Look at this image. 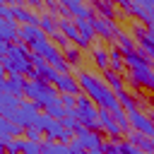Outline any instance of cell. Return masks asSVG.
Segmentation results:
<instances>
[{"mask_svg": "<svg viewBox=\"0 0 154 154\" xmlns=\"http://www.w3.org/2000/svg\"><path fill=\"white\" fill-rule=\"evenodd\" d=\"M77 84H79V91H84V96H87L96 108H103V111H108V113L120 111L116 94L103 84L101 77H96V75H91V72H87V70H79Z\"/></svg>", "mask_w": 154, "mask_h": 154, "instance_id": "6da1fadb", "label": "cell"}, {"mask_svg": "<svg viewBox=\"0 0 154 154\" xmlns=\"http://www.w3.org/2000/svg\"><path fill=\"white\" fill-rule=\"evenodd\" d=\"M0 65L5 70V75H22L26 77L29 70H31V63H29V48L24 43H10L7 46V53L0 58Z\"/></svg>", "mask_w": 154, "mask_h": 154, "instance_id": "7a4b0ae2", "label": "cell"}, {"mask_svg": "<svg viewBox=\"0 0 154 154\" xmlns=\"http://www.w3.org/2000/svg\"><path fill=\"white\" fill-rule=\"evenodd\" d=\"M24 96H26L36 108H46V106L60 103V94H58L51 84H46V82H41V79H26V84H24Z\"/></svg>", "mask_w": 154, "mask_h": 154, "instance_id": "3957f363", "label": "cell"}, {"mask_svg": "<svg viewBox=\"0 0 154 154\" xmlns=\"http://www.w3.org/2000/svg\"><path fill=\"white\" fill-rule=\"evenodd\" d=\"M75 118H77V123H79L84 130L99 132V123H96V106H94L84 94H77V96H75Z\"/></svg>", "mask_w": 154, "mask_h": 154, "instance_id": "277c9868", "label": "cell"}, {"mask_svg": "<svg viewBox=\"0 0 154 154\" xmlns=\"http://www.w3.org/2000/svg\"><path fill=\"white\" fill-rule=\"evenodd\" d=\"M120 7L128 14L142 19L147 24V29H154V2L152 0H135V2L132 0H120Z\"/></svg>", "mask_w": 154, "mask_h": 154, "instance_id": "5b68a950", "label": "cell"}, {"mask_svg": "<svg viewBox=\"0 0 154 154\" xmlns=\"http://www.w3.org/2000/svg\"><path fill=\"white\" fill-rule=\"evenodd\" d=\"M38 108L31 103V101H19V106H17V111L10 116V123L12 125H17L22 132L26 130V128H34L36 125V118H38Z\"/></svg>", "mask_w": 154, "mask_h": 154, "instance_id": "8992f818", "label": "cell"}, {"mask_svg": "<svg viewBox=\"0 0 154 154\" xmlns=\"http://www.w3.org/2000/svg\"><path fill=\"white\" fill-rule=\"evenodd\" d=\"M125 116H128V128H132L140 135L154 137V125H152V118L147 113H142L140 108H132V111H125Z\"/></svg>", "mask_w": 154, "mask_h": 154, "instance_id": "52a82bcc", "label": "cell"}, {"mask_svg": "<svg viewBox=\"0 0 154 154\" xmlns=\"http://www.w3.org/2000/svg\"><path fill=\"white\" fill-rule=\"evenodd\" d=\"M128 84L132 89H152L154 87V72L152 67H132L128 70Z\"/></svg>", "mask_w": 154, "mask_h": 154, "instance_id": "ba28073f", "label": "cell"}, {"mask_svg": "<svg viewBox=\"0 0 154 154\" xmlns=\"http://www.w3.org/2000/svg\"><path fill=\"white\" fill-rule=\"evenodd\" d=\"M89 22H91L94 36H101L103 41H116V36L120 34V29H118V24H116V22L99 19V17H89Z\"/></svg>", "mask_w": 154, "mask_h": 154, "instance_id": "9c48e42d", "label": "cell"}, {"mask_svg": "<svg viewBox=\"0 0 154 154\" xmlns=\"http://www.w3.org/2000/svg\"><path fill=\"white\" fill-rule=\"evenodd\" d=\"M96 123H99V130H103L108 137H111V142H118L120 140V128L116 125V120L111 118V113L108 111H103V108H96Z\"/></svg>", "mask_w": 154, "mask_h": 154, "instance_id": "30bf717a", "label": "cell"}, {"mask_svg": "<svg viewBox=\"0 0 154 154\" xmlns=\"http://www.w3.org/2000/svg\"><path fill=\"white\" fill-rule=\"evenodd\" d=\"M75 142H77L84 152H89V149H101V147H103V137H101L99 132H91V130H84V128H79V130L75 132Z\"/></svg>", "mask_w": 154, "mask_h": 154, "instance_id": "8fae6325", "label": "cell"}, {"mask_svg": "<svg viewBox=\"0 0 154 154\" xmlns=\"http://www.w3.org/2000/svg\"><path fill=\"white\" fill-rule=\"evenodd\" d=\"M7 10H10V17H12L14 22H17V19L22 22V26H24V24H29V26H38V14H36V12H31V10H26L22 2L10 5Z\"/></svg>", "mask_w": 154, "mask_h": 154, "instance_id": "7c38bea8", "label": "cell"}, {"mask_svg": "<svg viewBox=\"0 0 154 154\" xmlns=\"http://www.w3.org/2000/svg\"><path fill=\"white\" fill-rule=\"evenodd\" d=\"M53 89H55L58 94H67V96H77V94H79L77 77H72L70 72H67V75H58L55 82H53Z\"/></svg>", "mask_w": 154, "mask_h": 154, "instance_id": "4fadbf2b", "label": "cell"}, {"mask_svg": "<svg viewBox=\"0 0 154 154\" xmlns=\"http://www.w3.org/2000/svg\"><path fill=\"white\" fill-rule=\"evenodd\" d=\"M43 38H48V36H46V34H43L38 26H29V24H24V26H22V24H19L17 41H19V43H24L26 48H29L31 43H36V41H43Z\"/></svg>", "mask_w": 154, "mask_h": 154, "instance_id": "5bb4252c", "label": "cell"}, {"mask_svg": "<svg viewBox=\"0 0 154 154\" xmlns=\"http://www.w3.org/2000/svg\"><path fill=\"white\" fill-rule=\"evenodd\" d=\"M128 144H132L135 149H140L142 154H152L154 152V137H147V135H140L135 130H128Z\"/></svg>", "mask_w": 154, "mask_h": 154, "instance_id": "9a60e30c", "label": "cell"}, {"mask_svg": "<svg viewBox=\"0 0 154 154\" xmlns=\"http://www.w3.org/2000/svg\"><path fill=\"white\" fill-rule=\"evenodd\" d=\"M19 101H22V99H17V96H12V94L5 91V82H2V84H0V116L10 120V116L17 111Z\"/></svg>", "mask_w": 154, "mask_h": 154, "instance_id": "2e32d148", "label": "cell"}, {"mask_svg": "<svg viewBox=\"0 0 154 154\" xmlns=\"http://www.w3.org/2000/svg\"><path fill=\"white\" fill-rule=\"evenodd\" d=\"M63 7L67 10L70 19H89V17H91V7L84 5L82 0H65Z\"/></svg>", "mask_w": 154, "mask_h": 154, "instance_id": "e0dca14e", "label": "cell"}, {"mask_svg": "<svg viewBox=\"0 0 154 154\" xmlns=\"http://www.w3.org/2000/svg\"><path fill=\"white\" fill-rule=\"evenodd\" d=\"M24 84H26V77H22V75H10V77H5V91L12 94V96H17V99L24 96Z\"/></svg>", "mask_w": 154, "mask_h": 154, "instance_id": "ac0fdd59", "label": "cell"}, {"mask_svg": "<svg viewBox=\"0 0 154 154\" xmlns=\"http://www.w3.org/2000/svg\"><path fill=\"white\" fill-rule=\"evenodd\" d=\"M123 65H128L130 70H132V67H152V60L135 48V51H130V53H123Z\"/></svg>", "mask_w": 154, "mask_h": 154, "instance_id": "d6986e66", "label": "cell"}, {"mask_svg": "<svg viewBox=\"0 0 154 154\" xmlns=\"http://www.w3.org/2000/svg\"><path fill=\"white\" fill-rule=\"evenodd\" d=\"M17 34H19V22H14V19H0V38L5 43L17 41Z\"/></svg>", "mask_w": 154, "mask_h": 154, "instance_id": "ffe728a7", "label": "cell"}, {"mask_svg": "<svg viewBox=\"0 0 154 154\" xmlns=\"http://www.w3.org/2000/svg\"><path fill=\"white\" fill-rule=\"evenodd\" d=\"M135 48L152 60V55H154V29H147V31L137 38V46H135Z\"/></svg>", "mask_w": 154, "mask_h": 154, "instance_id": "44dd1931", "label": "cell"}, {"mask_svg": "<svg viewBox=\"0 0 154 154\" xmlns=\"http://www.w3.org/2000/svg\"><path fill=\"white\" fill-rule=\"evenodd\" d=\"M94 12H96V17L99 19H108V22H113V17H116V5L113 2H106V0H96L94 5H89Z\"/></svg>", "mask_w": 154, "mask_h": 154, "instance_id": "7402d4cb", "label": "cell"}, {"mask_svg": "<svg viewBox=\"0 0 154 154\" xmlns=\"http://www.w3.org/2000/svg\"><path fill=\"white\" fill-rule=\"evenodd\" d=\"M17 135H22V130L17 128V125H12L7 118H2L0 116V144H7L10 140H14Z\"/></svg>", "mask_w": 154, "mask_h": 154, "instance_id": "603a6c76", "label": "cell"}, {"mask_svg": "<svg viewBox=\"0 0 154 154\" xmlns=\"http://www.w3.org/2000/svg\"><path fill=\"white\" fill-rule=\"evenodd\" d=\"M103 84L113 91V94H120V91H125V79L120 77V75H116V72H111V70H106L103 72Z\"/></svg>", "mask_w": 154, "mask_h": 154, "instance_id": "cb8c5ba5", "label": "cell"}, {"mask_svg": "<svg viewBox=\"0 0 154 154\" xmlns=\"http://www.w3.org/2000/svg\"><path fill=\"white\" fill-rule=\"evenodd\" d=\"M91 63L96 65V70H101V72H106L108 70V51H103V48H94L91 46Z\"/></svg>", "mask_w": 154, "mask_h": 154, "instance_id": "d4e9b609", "label": "cell"}, {"mask_svg": "<svg viewBox=\"0 0 154 154\" xmlns=\"http://www.w3.org/2000/svg\"><path fill=\"white\" fill-rule=\"evenodd\" d=\"M108 70L116 72V75H120V72L125 70V65H123V53H120L116 46L108 51Z\"/></svg>", "mask_w": 154, "mask_h": 154, "instance_id": "484cf974", "label": "cell"}, {"mask_svg": "<svg viewBox=\"0 0 154 154\" xmlns=\"http://www.w3.org/2000/svg\"><path fill=\"white\" fill-rule=\"evenodd\" d=\"M72 22H75V29H77L79 38H84L87 43H91V38H94V29H91V22H89V19H72Z\"/></svg>", "mask_w": 154, "mask_h": 154, "instance_id": "4316f807", "label": "cell"}, {"mask_svg": "<svg viewBox=\"0 0 154 154\" xmlns=\"http://www.w3.org/2000/svg\"><path fill=\"white\" fill-rule=\"evenodd\" d=\"M63 60L67 63V67L79 70V63H82V51H79V48H75V46H70V48H65V51H63Z\"/></svg>", "mask_w": 154, "mask_h": 154, "instance_id": "83f0119b", "label": "cell"}, {"mask_svg": "<svg viewBox=\"0 0 154 154\" xmlns=\"http://www.w3.org/2000/svg\"><path fill=\"white\" fill-rule=\"evenodd\" d=\"M38 154H72V149L67 144H60V142H41V152Z\"/></svg>", "mask_w": 154, "mask_h": 154, "instance_id": "f1b7e54d", "label": "cell"}, {"mask_svg": "<svg viewBox=\"0 0 154 154\" xmlns=\"http://www.w3.org/2000/svg\"><path fill=\"white\" fill-rule=\"evenodd\" d=\"M38 29H41L46 36L58 34V22H55V17H51V14H41V17H38Z\"/></svg>", "mask_w": 154, "mask_h": 154, "instance_id": "f546056e", "label": "cell"}, {"mask_svg": "<svg viewBox=\"0 0 154 154\" xmlns=\"http://www.w3.org/2000/svg\"><path fill=\"white\" fill-rule=\"evenodd\" d=\"M116 48H118L120 53H130V51H135V41H132V36L125 34V31H120V34L116 36Z\"/></svg>", "mask_w": 154, "mask_h": 154, "instance_id": "4dcf8cb0", "label": "cell"}, {"mask_svg": "<svg viewBox=\"0 0 154 154\" xmlns=\"http://www.w3.org/2000/svg\"><path fill=\"white\" fill-rule=\"evenodd\" d=\"M60 125H63L65 130H70V132H77V130L82 128V125L77 123V118H75V108H72V111H65V116L60 118Z\"/></svg>", "mask_w": 154, "mask_h": 154, "instance_id": "1f68e13d", "label": "cell"}, {"mask_svg": "<svg viewBox=\"0 0 154 154\" xmlns=\"http://www.w3.org/2000/svg\"><path fill=\"white\" fill-rule=\"evenodd\" d=\"M22 144H24V140H22V137L10 140V142L5 144V154H22Z\"/></svg>", "mask_w": 154, "mask_h": 154, "instance_id": "d6a6232c", "label": "cell"}, {"mask_svg": "<svg viewBox=\"0 0 154 154\" xmlns=\"http://www.w3.org/2000/svg\"><path fill=\"white\" fill-rule=\"evenodd\" d=\"M38 152H41V142H29V140H24L22 154H38Z\"/></svg>", "mask_w": 154, "mask_h": 154, "instance_id": "836d02e7", "label": "cell"}, {"mask_svg": "<svg viewBox=\"0 0 154 154\" xmlns=\"http://www.w3.org/2000/svg\"><path fill=\"white\" fill-rule=\"evenodd\" d=\"M24 135H26L24 140H29V142H43V135H41L36 128H26V130H24Z\"/></svg>", "mask_w": 154, "mask_h": 154, "instance_id": "e575fe53", "label": "cell"}, {"mask_svg": "<svg viewBox=\"0 0 154 154\" xmlns=\"http://www.w3.org/2000/svg\"><path fill=\"white\" fill-rule=\"evenodd\" d=\"M0 19H12V17H10V10H7L5 2H0Z\"/></svg>", "mask_w": 154, "mask_h": 154, "instance_id": "d590c367", "label": "cell"}, {"mask_svg": "<svg viewBox=\"0 0 154 154\" xmlns=\"http://www.w3.org/2000/svg\"><path fill=\"white\" fill-rule=\"evenodd\" d=\"M7 46H10V43H5V41H2V38H0V58H2V55H5V53H7Z\"/></svg>", "mask_w": 154, "mask_h": 154, "instance_id": "8d00e7d4", "label": "cell"}, {"mask_svg": "<svg viewBox=\"0 0 154 154\" xmlns=\"http://www.w3.org/2000/svg\"><path fill=\"white\" fill-rule=\"evenodd\" d=\"M5 82V70H2V65H0V84Z\"/></svg>", "mask_w": 154, "mask_h": 154, "instance_id": "74e56055", "label": "cell"}, {"mask_svg": "<svg viewBox=\"0 0 154 154\" xmlns=\"http://www.w3.org/2000/svg\"><path fill=\"white\" fill-rule=\"evenodd\" d=\"M0 154H5V144H0Z\"/></svg>", "mask_w": 154, "mask_h": 154, "instance_id": "f35d334b", "label": "cell"}]
</instances>
